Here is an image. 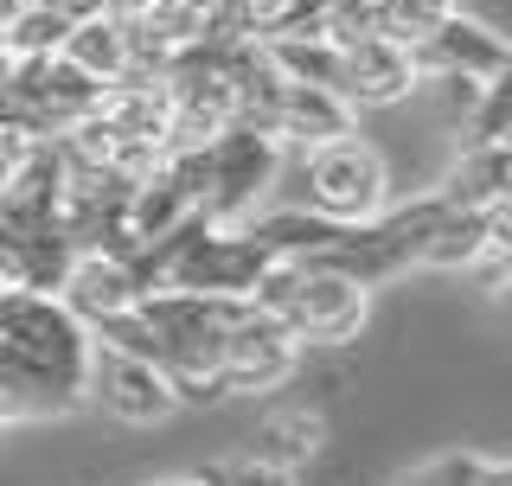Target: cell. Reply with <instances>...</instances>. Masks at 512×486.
Returning a JSON list of instances; mask_svg holds the SVG:
<instances>
[{
    "label": "cell",
    "instance_id": "7",
    "mask_svg": "<svg viewBox=\"0 0 512 486\" xmlns=\"http://www.w3.org/2000/svg\"><path fill=\"white\" fill-rule=\"evenodd\" d=\"M301 346L282 333V320H269L256 301H237L231 327H224V359H218V391L224 397H250V391H276L295 371Z\"/></svg>",
    "mask_w": 512,
    "mask_h": 486
},
{
    "label": "cell",
    "instance_id": "23",
    "mask_svg": "<svg viewBox=\"0 0 512 486\" xmlns=\"http://www.w3.org/2000/svg\"><path fill=\"white\" fill-rule=\"evenodd\" d=\"M0 71H7V52H0Z\"/></svg>",
    "mask_w": 512,
    "mask_h": 486
},
{
    "label": "cell",
    "instance_id": "4",
    "mask_svg": "<svg viewBox=\"0 0 512 486\" xmlns=\"http://www.w3.org/2000/svg\"><path fill=\"white\" fill-rule=\"evenodd\" d=\"M103 103V84L90 71H77L64 52H45V58H7L0 71V116L32 128L39 141L64 135Z\"/></svg>",
    "mask_w": 512,
    "mask_h": 486
},
{
    "label": "cell",
    "instance_id": "16",
    "mask_svg": "<svg viewBox=\"0 0 512 486\" xmlns=\"http://www.w3.org/2000/svg\"><path fill=\"white\" fill-rule=\"evenodd\" d=\"M448 13H455V0H365V32H378L391 45H416Z\"/></svg>",
    "mask_w": 512,
    "mask_h": 486
},
{
    "label": "cell",
    "instance_id": "2",
    "mask_svg": "<svg viewBox=\"0 0 512 486\" xmlns=\"http://www.w3.org/2000/svg\"><path fill=\"white\" fill-rule=\"evenodd\" d=\"M276 186L282 205L295 212H314V218H372L391 205V173H384V154L372 141L346 135H327L314 148H282V167H276Z\"/></svg>",
    "mask_w": 512,
    "mask_h": 486
},
{
    "label": "cell",
    "instance_id": "3",
    "mask_svg": "<svg viewBox=\"0 0 512 486\" xmlns=\"http://www.w3.org/2000/svg\"><path fill=\"white\" fill-rule=\"evenodd\" d=\"M192 167H199V192H192V212L212 224H244L256 205L276 192V167L282 148L256 128H224L205 148H192Z\"/></svg>",
    "mask_w": 512,
    "mask_h": 486
},
{
    "label": "cell",
    "instance_id": "6",
    "mask_svg": "<svg viewBox=\"0 0 512 486\" xmlns=\"http://www.w3.org/2000/svg\"><path fill=\"white\" fill-rule=\"evenodd\" d=\"M84 403H96V410L116 416V423H160V416L180 410V391H173V378L154 359L122 352V346H109V339L90 333V352H84Z\"/></svg>",
    "mask_w": 512,
    "mask_h": 486
},
{
    "label": "cell",
    "instance_id": "22",
    "mask_svg": "<svg viewBox=\"0 0 512 486\" xmlns=\"http://www.w3.org/2000/svg\"><path fill=\"white\" fill-rule=\"evenodd\" d=\"M20 7H26V0H0V26H7V20H13Z\"/></svg>",
    "mask_w": 512,
    "mask_h": 486
},
{
    "label": "cell",
    "instance_id": "8",
    "mask_svg": "<svg viewBox=\"0 0 512 486\" xmlns=\"http://www.w3.org/2000/svg\"><path fill=\"white\" fill-rule=\"evenodd\" d=\"M410 64H416V77H436V84H487V77L512 71V52L487 20L448 13L410 45Z\"/></svg>",
    "mask_w": 512,
    "mask_h": 486
},
{
    "label": "cell",
    "instance_id": "10",
    "mask_svg": "<svg viewBox=\"0 0 512 486\" xmlns=\"http://www.w3.org/2000/svg\"><path fill=\"white\" fill-rule=\"evenodd\" d=\"M52 295L71 307L84 327H96V320L135 307L141 295H148V282H141V269L128 263V256H116V250H71V263H64Z\"/></svg>",
    "mask_w": 512,
    "mask_h": 486
},
{
    "label": "cell",
    "instance_id": "18",
    "mask_svg": "<svg viewBox=\"0 0 512 486\" xmlns=\"http://www.w3.org/2000/svg\"><path fill=\"white\" fill-rule=\"evenodd\" d=\"M397 486H512V467L493 455H436L429 467L404 474Z\"/></svg>",
    "mask_w": 512,
    "mask_h": 486
},
{
    "label": "cell",
    "instance_id": "15",
    "mask_svg": "<svg viewBox=\"0 0 512 486\" xmlns=\"http://www.w3.org/2000/svg\"><path fill=\"white\" fill-rule=\"evenodd\" d=\"M64 32H71V13L64 7H52V0H26V7L0 26V52L7 58H45V52L64 45Z\"/></svg>",
    "mask_w": 512,
    "mask_h": 486
},
{
    "label": "cell",
    "instance_id": "21",
    "mask_svg": "<svg viewBox=\"0 0 512 486\" xmlns=\"http://www.w3.org/2000/svg\"><path fill=\"white\" fill-rule=\"evenodd\" d=\"M148 486H205V474H167V480H148Z\"/></svg>",
    "mask_w": 512,
    "mask_h": 486
},
{
    "label": "cell",
    "instance_id": "5",
    "mask_svg": "<svg viewBox=\"0 0 512 486\" xmlns=\"http://www.w3.org/2000/svg\"><path fill=\"white\" fill-rule=\"evenodd\" d=\"M0 346L32 359V365H45V371H58L64 384L84 391L90 327L58 295H45V288H0Z\"/></svg>",
    "mask_w": 512,
    "mask_h": 486
},
{
    "label": "cell",
    "instance_id": "9",
    "mask_svg": "<svg viewBox=\"0 0 512 486\" xmlns=\"http://www.w3.org/2000/svg\"><path fill=\"white\" fill-rule=\"evenodd\" d=\"M423 84L410 64V45H391L378 32H359V39H340V77H333V96L359 116V109H391Z\"/></svg>",
    "mask_w": 512,
    "mask_h": 486
},
{
    "label": "cell",
    "instance_id": "17",
    "mask_svg": "<svg viewBox=\"0 0 512 486\" xmlns=\"http://www.w3.org/2000/svg\"><path fill=\"white\" fill-rule=\"evenodd\" d=\"M512 135V71L487 77V84L474 90V103L461 109V148H474V141H506Z\"/></svg>",
    "mask_w": 512,
    "mask_h": 486
},
{
    "label": "cell",
    "instance_id": "19",
    "mask_svg": "<svg viewBox=\"0 0 512 486\" xmlns=\"http://www.w3.org/2000/svg\"><path fill=\"white\" fill-rule=\"evenodd\" d=\"M32 148H39V135H32V128H20V122H7V116H0V186H7L13 173H20L26 160H32Z\"/></svg>",
    "mask_w": 512,
    "mask_h": 486
},
{
    "label": "cell",
    "instance_id": "20",
    "mask_svg": "<svg viewBox=\"0 0 512 486\" xmlns=\"http://www.w3.org/2000/svg\"><path fill=\"white\" fill-rule=\"evenodd\" d=\"M205 486H288V474L263 461H244V467H224V474H205Z\"/></svg>",
    "mask_w": 512,
    "mask_h": 486
},
{
    "label": "cell",
    "instance_id": "13",
    "mask_svg": "<svg viewBox=\"0 0 512 486\" xmlns=\"http://www.w3.org/2000/svg\"><path fill=\"white\" fill-rule=\"evenodd\" d=\"M442 205H506L512 199V141H474V148H461V160L442 173L436 186Z\"/></svg>",
    "mask_w": 512,
    "mask_h": 486
},
{
    "label": "cell",
    "instance_id": "1",
    "mask_svg": "<svg viewBox=\"0 0 512 486\" xmlns=\"http://www.w3.org/2000/svg\"><path fill=\"white\" fill-rule=\"evenodd\" d=\"M250 301L269 320H282V333L295 346H346L365 327L372 288L340 275V269H327V263H314V256H276L263 269V282L250 288Z\"/></svg>",
    "mask_w": 512,
    "mask_h": 486
},
{
    "label": "cell",
    "instance_id": "12",
    "mask_svg": "<svg viewBox=\"0 0 512 486\" xmlns=\"http://www.w3.org/2000/svg\"><path fill=\"white\" fill-rule=\"evenodd\" d=\"M346 128H352V109H346L333 90H320V84H295V77L282 84V96H276V122H269L276 148H314V141L346 135Z\"/></svg>",
    "mask_w": 512,
    "mask_h": 486
},
{
    "label": "cell",
    "instance_id": "14",
    "mask_svg": "<svg viewBox=\"0 0 512 486\" xmlns=\"http://www.w3.org/2000/svg\"><path fill=\"white\" fill-rule=\"evenodd\" d=\"M58 52L71 58L77 71H90L96 84H116L122 64H128V26H122V13H103V7H96V13H77Z\"/></svg>",
    "mask_w": 512,
    "mask_h": 486
},
{
    "label": "cell",
    "instance_id": "11",
    "mask_svg": "<svg viewBox=\"0 0 512 486\" xmlns=\"http://www.w3.org/2000/svg\"><path fill=\"white\" fill-rule=\"evenodd\" d=\"M512 231V212L506 205H442V218L429 224V243H423V263L429 269H474L480 256L506 250Z\"/></svg>",
    "mask_w": 512,
    "mask_h": 486
}]
</instances>
